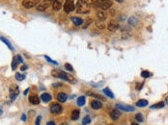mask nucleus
Masks as SVG:
<instances>
[{"label":"nucleus","mask_w":168,"mask_h":125,"mask_svg":"<svg viewBox=\"0 0 168 125\" xmlns=\"http://www.w3.org/2000/svg\"><path fill=\"white\" fill-rule=\"evenodd\" d=\"M51 75L55 78H60L64 81H67V82L71 84H75L76 82V80L74 76H72L69 73H66L65 71H62L60 69H53L51 71Z\"/></svg>","instance_id":"1"},{"label":"nucleus","mask_w":168,"mask_h":125,"mask_svg":"<svg viewBox=\"0 0 168 125\" xmlns=\"http://www.w3.org/2000/svg\"><path fill=\"white\" fill-rule=\"evenodd\" d=\"M76 12L78 14H87V13L90 12V6L85 4L84 2H82L81 0H79L76 4Z\"/></svg>","instance_id":"2"},{"label":"nucleus","mask_w":168,"mask_h":125,"mask_svg":"<svg viewBox=\"0 0 168 125\" xmlns=\"http://www.w3.org/2000/svg\"><path fill=\"white\" fill-rule=\"evenodd\" d=\"M75 10H76V5H75L74 1H72V0H67V1H66L65 4H64L65 13L69 14V13L75 11Z\"/></svg>","instance_id":"3"},{"label":"nucleus","mask_w":168,"mask_h":125,"mask_svg":"<svg viewBox=\"0 0 168 125\" xmlns=\"http://www.w3.org/2000/svg\"><path fill=\"white\" fill-rule=\"evenodd\" d=\"M97 1V5L100 7L101 10H107L112 6V2L110 0H106V1H100V0H96Z\"/></svg>","instance_id":"4"},{"label":"nucleus","mask_w":168,"mask_h":125,"mask_svg":"<svg viewBox=\"0 0 168 125\" xmlns=\"http://www.w3.org/2000/svg\"><path fill=\"white\" fill-rule=\"evenodd\" d=\"M116 109L121 110V111L124 112H134L135 109L133 106H129V105H125V104H116Z\"/></svg>","instance_id":"5"},{"label":"nucleus","mask_w":168,"mask_h":125,"mask_svg":"<svg viewBox=\"0 0 168 125\" xmlns=\"http://www.w3.org/2000/svg\"><path fill=\"white\" fill-rule=\"evenodd\" d=\"M50 113L53 114V115H58V114H60L62 112V106L60 104H58V103H54V104L52 105H50Z\"/></svg>","instance_id":"6"},{"label":"nucleus","mask_w":168,"mask_h":125,"mask_svg":"<svg viewBox=\"0 0 168 125\" xmlns=\"http://www.w3.org/2000/svg\"><path fill=\"white\" fill-rule=\"evenodd\" d=\"M38 3H39V0H23V6L27 9H31V8H33V7L37 6Z\"/></svg>","instance_id":"7"},{"label":"nucleus","mask_w":168,"mask_h":125,"mask_svg":"<svg viewBox=\"0 0 168 125\" xmlns=\"http://www.w3.org/2000/svg\"><path fill=\"white\" fill-rule=\"evenodd\" d=\"M19 93V90H18V87L16 86V85H13L11 88H10V97L12 100H14L17 98V96Z\"/></svg>","instance_id":"8"},{"label":"nucleus","mask_w":168,"mask_h":125,"mask_svg":"<svg viewBox=\"0 0 168 125\" xmlns=\"http://www.w3.org/2000/svg\"><path fill=\"white\" fill-rule=\"evenodd\" d=\"M107 28H108V30H109V31L115 32V31L118 30V28H119V23L117 22V21H115V20H111L110 22L108 23Z\"/></svg>","instance_id":"9"},{"label":"nucleus","mask_w":168,"mask_h":125,"mask_svg":"<svg viewBox=\"0 0 168 125\" xmlns=\"http://www.w3.org/2000/svg\"><path fill=\"white\" fill-rule=\"evenodd\" d=\"M121 116V112L119 111L118 109H114L113 111H111L110 113V117L112 120H118Z\"/></svg>","instance_id":"10"},{"label":"nucleus","mask_w":168,"mask_h":125,"mask_svg":"<svg viewBox=\"0 0 168 125\" xmlns=\"http://www.w3.org/2000/svg\"><path fill=\"white\" fill-rule=\"evenodd\" d=\"M49 5H50V3H49L48 1H45V2H42V3H40V4H38L37 6H36V8H37L38 11L43 12V11L47 10V9L48 8V7H49Z\"/></svg>","instance_id":"11"},{"label":"nucleus","mask_w":168,"mask_h":125,"mask_svg":"<svg viewBox=\"0 0 168 125\" xmlns=\"http://www.w3.org/2000/svg\"><path fill=\"white\" fill-rule=\"evenodd\" d=\"M29 101H30V103L33 105H38L40 103V97L36 94L30 95V96H29Z\"/></svg>","instance_id":"12"},{"label":"nucleus","mask_w":168,"mask_h":125,"mask_svg":"<svg viewBox=\"0 0 168 125\" xmlns=\"http://www.w3.org/2000/svg\"><path fill=\"white\" fill-rule=\"evenodd\" d=\"M62 8V2L60 0H53L52 2V9L54 11H59Z\"/></svg>","instance_id":"13"},{"label":"nucleus","mask_w":168,"mask_h":125,"mask_svg":"<svg viewBox=\"0 0 168 125\" xmlns=\"http://www.w3.org/2000/svg\"><path fill=\"white\" fill-rule=\"evenodd\" d=\"M91 107L94 110H100L101 107H103V104H101V102L99 100H93L91 102Z\"/></svg>","instance_id":"14"},{"label":"nucleus","mask_w":168,"mask_h":125,"mask_svg":"<svg viewBox=\"0 0 168 125\" xmlns=\"http://www.w3.org/2000/svg\"><path fill=\"white\" fill-rule=\"evenodd\" d=\"M57 100L59 101V102H61V103H64V102H66V100H67V98H68V95L66 94L65 92H59L57 94Z\"/></svg>","instance_id":"15"},{"label":"nucleus","mask_w":168,"mask_h":125,"mask_svg":"<svg viewBox=\"0 0 168 125\" xmlns=\"http://www.w3.org/2000/svg\"><path fill=\"white\" fill-rule=\"evenodd\" d=\"M97 17L100 21H104L106 19V14L104 10H98L97 11Z\"/></svg>","instance_id":"16"},{"label":"nucleus","mask_w":168,"mask_h":125,"mask_svg":"<svg viewBox=\"0 0 168 125\" xmlns=\"http://www.w3.org/2000/svg\"><path fill=\"white\" fill-rule=\"evenodd\" d=\"M71 19L72 21V23H74L76 26H80V25L83 24V19L82 18H76V17H72Z\"/></svg>","instance_id":"17"},{"label":"nucleus","mask_w":168,"mask_h":125,"mask_svg":"<svg viewBox=\"0 0 168 125\" xmlns=\"http://www.w3.org/2000/svg\"><path fill=\"white\" fill-rule=\"evenodd\" d=\"M51 95H50L49 93H43L42 95H41V99H42V101H43L45 103H48L49 101H51Z\"/></svg>","instance_id":"18"},{"label":"nucleus","mask_w":168,"mask_h":125,"mask_svg":"<svg viewBox=\"0 0 168 125\" xmlns=\"http://www.w3.org/2000/svg\"><path fill=\"white\" fill-rule=\"evenodd\" d=\"M79 115H80V112L79 110H74L71 114V119L72 120H76L79 119Z\"/></svg>","instance_id":"19"},{"label":"nucleus","mask_w":168,"mask_h":125,"mask_svg":"<svg viewBox=\"0 0 168 125\" xmlns=\"http://www.w3.org/2000/svg\"><path fill=\"white\" fill-rule=\"evenodd\" d=\"M147 105H148V101L146 100V99H139V100L136 102V106L137 107H140V108L146 107Z\"/></svg>","instance_id":"20"},{"label":"nucleus","mask_w":168,"mask_h":125,"mask_svg":"<svg viewBox=\"0 0 168 125\" xmlns=\"http://www.w3.org/2000/svg\"><path fill=\"white\" fill-rule=\"evenodd\" d=\"M165 106V103L164 102H158V103H157V104H154V105H152L151 107H150V109H162V108H163Z\"/></svg>","instance_id":"21"},{"label":"nucleus","mask_w":168,"mask_h":125,"mask_svg":"<svg viewBox=\"0 0 168 125\" xmlns=\"http://www.w3.org/2000/svg\"><path fill=\"white\" fill-rule=\"evenodd\" d=\"M76 103H77V105L78 106H84L85 105V103H86V99H85V97L84 96H79L78 98H77V100H76Z\"/></svg>","instance_id":"22"},{"label":"nucleus","mask_w":168,"mask_h":125,"mask_svg":"<svg viewBox=\"0 0 168 125\" xmlns=\"http://www.w3.org/2000/svg\"><path fill=\"white\" fill-rule=\"evenodd\" d=\"M103 92H104V93L106 95V96H108L109 98H112V99L114 98V94L112 93V92L110 90L108 89V88H105V89H104Z\"/></svg>","instance_id":"23"},{"label":"nucleus","mask_w":168,"mask_h":125,"mask_svg":"<svg viewBox=\"0 0 168 125\" xmlns=\"http://www.w3.org/2000/svg\"><path fill=\"white\" fill-rule=\"evenodd\" d=\"M87 95H89V96H92V97H95V98H98V99L104 100V97L101 96V95L97 94V93H95V92H87Z\"/></svg>","instance_id":"24"},{"label":"nucleus","mask_w":168,"mask_h":125,"mask_svg":"<svg viewBox=\"0 0 168 125\" xmlns=\"http://www.w3.org/2000/svg\"><path fill=\"white\" fill-rule=\"evenodd\" d=\"M18 58L17 57H14L13 59V61H12V69L13 70H16V68H18Z\"/></svg>","instance_id":"25"},{"label":"nucleus","mask_w":168,"mask_h":125,"mask_svg":"<svg viewBox=\"0 0 168 125\" xmlns=\"http://www.w3.org/2000/svg\"><path fill=\"white\" fill-rule=\"evenodd\" d=\"M129 25L135 26V25L138 24V19H137L135 17H131V18L129 19Z\"/></svg>","instance_id":"26"},{"label":"nucleus","mask_w":168,"mask_h":125,"mask_svg":"<svg viewBox=\"0 0 168 125\" xmlns=\"http://www.w3.org/2000/svg\"><path fill=\"white\" fill-rule=\"evenodd\" d=\"M90 122H91L90 116H89V115L84 116V119H82V124H83V125H88V124H90Z\"/></svg>","instance_id":"27"},{"label":"nucleus","mask_w":168,"mask_h":125,"mask_svg":"<svg viewBox=\"0 0 168 125\" xmlns=\"http://www.w3.org/2000/svg\"><path fill=\"white\" fill-rule=\"evenodd\" d=\"M141 76H142L143 78H149V77L152 76V73L149 72V71H147V70H143V71L141 72Z\"/></svg>","instance_id":"28"},{"label":"nucleus","mask_w":168,"mask_h":125,"mask_svg":"<svg viewBox=\"0 0 168 125\" xmlns=\"http://www.w3.org/2000/svg\"><path fill=\"white\" fill-rule=\"evenodd\" d=\"M0 40H1V41H3V42L5 43V45H6L7 46H8V47H9V48L11 49V50H13L12 45H11V43H10V42H9L8 41H7V40H6L5 38H3V37H1V38H0Z\"/></svg>","instance_id":"29"},{"label":"nucleus","mask_w":168,"mask_h":125,"mask_svg":"<svg viewBox=\"0 0 168 125\" xmlns=\"http://www.w3.org/2000/svg\"><path fill=\"white\" fill-rule=\"evenodd\" d=\"M135 119H136L138 122H143L144 119H143V115H142V114H137V115H135Z\"/></svg>","instance_id":"30"},{"label":"nucleus","mask_w":168,"mask_h":125,"mask_svg":"<svg viewBox=\"0 0 168 125\" xmlns=\"http://www.w3.org/2000/svg\"><path fill=\"white\" fill-rule=\"evenodd\" d=\"M16 78L18 81H23L25 78V75H21L20 73H16Z\"/></svg>","instance_id":"31"},{"label":"nucleus","mask_w":168,"mask_h":125,"mask_svg":"<svg viewBox=\"0 0 168 125\" xmlns=\"http://www.w3.org/2000/svg\"><path fill=\"white\" fill-rule=\"evenodd\" d=\"M65 68L67 69V70H69L70 72H72L74 71V68L72 67V64H65Z\"/></svg>","instance_id":"32"},{"label":"nucleus","mask_w":168,"mask_h":125,"mask_svg":"<svg viewBox=\"0 0 168 125\" xmlns=\"http://www.w3.org/2000/svg\"><path fill=\"white\" fill-rule=\"evenodd\" d=\"M45 58H46V60L47 61H48L49 63H51V64H57L58 63L56 62V61H53V60H51V59H50L48 56H45Z\"/></svg>","instance_id":"33"},{"label":"nucleus","mask_w":168,"mask_h":125,"mask_svg":"<svg viewBox=\"0 0 168 125\" xmlns=\"http://www.w3.org/2000/svg\"><path fill=\"white\" fill-rule=\"evenodd\" d=\"M82 2H84L85 4H87V5H89V6H91L92 4H93V0H81Z\"/></svg>","instance_id":"34"},{"label":"nucleus","mask_w":168,"mask_h":125,"mask_svg":"<svg viewBox=\"0 0 168 125\" xmlns=\"http://www.w3.org/2000/svg\"><path fill=\"white\" fill-rule=\"evenodd\" d=\"M92 23V19H88V20H87L86 21V22H85V25H84V28H87V27H88L90 24Z\"/></svg>","instance_id":"35"},{"label":"nucleus","mask_w":168,"mask_h":125,"mask_svg":"<svg viewBox=\"0 0 168 125\" xmlns=\"http://www.w3.org/2000/svg\"><path fill=\"white\" fill-rule=\"evenodd\" d=\"M41 119L42 117L40 115H38V117L36 119V125H41Z\"/></svg>","instance_id":"36"},{"label":"nucleus","mask_w":168,"mask_h":125,"mask_svg":"<svg viewBox=\"0 0 168 125\" xmlns=\"http://www.w3.org/2000/svg\"><path fill=\"white\" fill-rule=\"evenodd\" d=\"M142 87H143V83L137 84V85H136V90H137V91H140V90L142 89Z\"/></svg>","instance_id":"37"},{"label":"nucleus","mask_w":168,"mask_h":125,"mask_svg":"<svg viewBox=\"0 0 168 125\" xmlns=\"http://www.w3.org/2000/svg\"><path fill=\"white\" fill-rule=\"evenodd\" d=\"M17 58H18V62H19V63H21V64L23 63V59L21 58V56H20V55H18V57H17Z\"/></svg>","instance_id":"38"},{"label":"nucleus","mask_w":168,"mask_h":125,"mask_svg":"<svg viewBox=\"0 0 168 125\" xmlns=\"http://www.w3.org/2000/svg\"><path fill=\"white\" fill-rule=\"evenodd\" d=\"M97 26L99 27V28H100V29H103V28H104V23H97Z\"/></svg>","instance_id":"39"},{"label":"nucleus","mask_w":168,"mask_h":125,"mask_svg":"<svg viewBox=\"0 0 168 125\" xmlns=\"http://www.w3.org/2000/svg\"><path fill=\"white\" fill-rule=\"evenodd\" d=\"M25 69H27V65L23 64V67H21V68H20V70H21V71H24Z\"/></svg>","instance_id":"40"},{"label":"nucleus","mask_w":168,"mask_h":125,"mask_svg":"<svg viewBox=\"0 0 168 125\" xmlns=\"http://www.w3.org/2000/svg\"><path fill=\"white\" fill-rule=\"evenodd\" d=\"M21 120L26 121V115H23V116H21Z\"/></svg>","instance_id":"41"},{"label":"nucleus","mask_w":168,"mask_h":125,"mask_svg":"<svg viewBox=\"0 0 168 125\" xmlns=\"http://www.w3.org/2000/svg\"><path fill=\"white\" fill-rule=\"evenodd\" d=\"M47 125H56L55 124V122L54 121H49V122H47Z\"/></svg>","instance_id":"42"},{"label":"nucleus","mask_w":168,"mask_h":125,"mask_svg":"<svg viewBox=\"0 0 168 125\" xmlns=\"http://www.w3.org/2000/svg\"><path fill=\"white\" fill-rule=\"evenodd\" d=\"M29 90H30V89H27V90H25V91H24V93H23V94H24V95H26V94L28 93Z\"/></svg>","instance_id":"43"},{"label":"nucleus","mask_w":168,"mask_h":125,"mask_svg":"<svg viewBox=\"0 0 168 125\" xmlns=\"http://www.w3.org/2000/svg\"><path fill=\"white\" fill-rule=\"evenodd\" d=\"M115 1H117L118 3H122V2L124 1V0H115Z\"/></svg>","instance_id":"44"},{"label":"nucleus","mask_w":168,"mask_h":125,"mask_svg":"<svg viewBox=\"0 0 168 125\" xmlns=\"http://www.w3.org/2000/svg\"><path fill=\"white\" fill-rule=\"evenodd\" d=\"M60 125H69L68 123H62V124H60Z\"/></svg>","instance_id":"45"},{"label":"nucleus","mask_w":168,"mask_h":125,"mask_svg":"<svg viewBox=\"0 0 168 125\" xmlns=\"http://www.w3.org/2000/svg\"><path fill=\"white\" fill-rule=\"evenodd\" d=\"M131 125H139V124H138V123H135V122H134V123H133Z\"/></svg>","instance_id":"46"},{"label":"nucleus","mask_w":168,"mask_h":125,"mask_svg":"<svg viewBox=\"0 0 168 125\" xmlns=\"http://www.w3.org/2000/svg\"><path fill=\"white\" fill-rule=\"evenodd\" d=\"M166 103H167V104H168V97L166 98Z\"/></svg>","instance_id":"47"},{"label":"nucleus","mask_w":168,"mask_h":125,"mask_svg":"<svg viewBox=\"0 0 168 125\" xmlns=\"http://www.w3.org/2000/svg\"><path fill=\"white\" fill-rule=\"evenodd\" d=\"M100 1H106V0H100Z\"/></svg>","instance_id":"48"},{"label":"nucleus","mask_w":168,"mask_h":125,"mask_svg":"<svg viewBox=\"0 0 168 125\" xmlns=\"http://www.w3.org/2000/svg\"><path fill=\"white\" fill-rule=\"evenodd\" d=\"M47 1H49V0H47Z\"/></svg>","instance_id":"49"}]
</instances>
